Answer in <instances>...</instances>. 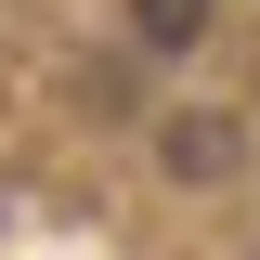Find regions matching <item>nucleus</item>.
Returning a JSON list of instances; mask_svg holds the SVG:
<instances>
[{"instance_id": "f257e3e1", "label": "nucleus", "mask_w": 260, "mask_h": 260, "mask_svg": "<svg viewBox=\"0 0 260 260\" xmlns=\"http://www.w3.org/2000/svg\"><path fill=\"white\" fill-rule=\"evenodd\" d=\"M143 39H195V0H143Z\"/></svg>"}]
</instances>
